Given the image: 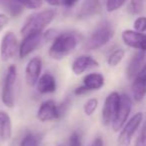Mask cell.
<instances>
[{"label":"cell","mask_w":146,"mask_h":146,"mask_svg":"<svg viewBox=\"0 0 146 146\" xmlns=\"http://www.w3.org/2000/svg\"><path fill=\"white\" fill-rule=\"evenodd\" d=\"M0 5L9 13V15L16 17L22 13L24 7L16 0H0Z\"/></svg>","instance_id":"cell-20"},{"label":"cell","mask_w":146,"mask_h":146,"mask_svg":"<svg viewBox=\"0 0 146 146\" xmlns=\"http://www.w3.org/2000/svg\"><path fill=\"white\" fill-rule=\"evenodd\" d=\"M41 69H42V60L39 57H33L28 61L25 68V81L30 87L36 85L40 78Z\"/></svg>","instance_id":"cell-12"},{"label":"cell","mask_w":146,"mask_h":146,"mask_svg":"<svg viewBox=\"0 0 146 146\" xmlns=\"http://www.w3.org/2000/svg\"><path fill=\"white\" fill-rule=\"evenodd\" d=\"M16 1L20 3L24 8L37 9L42 6V3L44 0H16Z\"/></svg>","instance_id":"cell-27"},{"label":"cell","mask_w":146,"mask_h":146,"mask_svg":"<svg viewBox=\"0 0 146 146\" xmlns=\"http://www.w3.org/2000/svg\"><path fill=\"white\" fill-rule=\"evenodd\" d=\"M50 6L53 7H72L79 0H44Z\"/></svg>","instance_id":"cell-24"},{"label":"cell","mask_w":146,"mask_h":146,"mask_svg":"<svg viewBox=\"0 0 146 146\" xmlns=\"http://www.w3.org/2000/svg\"><path fill=\"white\" fill-rule=\"evenodd\" d=\"M132 95L136 102L143 100L146 95V63L137 74L132 83Z\"/></svg>","instance_id":"cell-13"},{"label":"cell","mask_w":146,"mask_h":146,"mask_svg":"<svg viewBox=\"0 0 146 146\" xmlns=\"http://www.w3.org/2000/svg\"><path fill=\"white\" fill-rule=\"evenodd\" d=\"M146 5V0H130L127 6V11L131 15H137L144 10Z\"/></svg>","instance_id":"cell-21"},{"label":"cell","mask_w":146,"mask_h":146,"mask_svg":"<svg viewBox=\"0 0 146 146\" xmlns=\"http://www.w3.org/2000/svg\"><path fill=\"white\" fill-rule=\"evenodd\" d=\"M105 79L101 73L94 72L89 73L83 78V85L87 88L88 91H94V90H99L104 86Z\"/></svg>","instance_id":"cell-17"},{"label":"cell","mask_w":146,"mask_h":146,"mask_svg":"<svg viewBox=\"0 0 146 146\" xmlns=\"http://www.w3.org/2000/svg\"><path fill=\"white\" fill-rule=\"evenodd\" d=\"M89 146H103V140L101 137H96L94 138Z\"/></svg>","instance_id":"cell-33"},{"label":"cell","mask_w":146,"mask_h":146,"mask_svg":"<svg viewBox=\"0 0 146 146\" xmlns=\"http://www.w3.org/2000/svg\"><path fill=\"white\" fill-rule=\"evenodd\" d=\"M106 1H107V0H97V2L99 3L101 6H103V5L106 4Z\"/></svg>","instance_id":"cell-34"},{"label":"cell","mask_w":146,"mask_h":146,"mask_svg":"<svg viewBox=\"0 0 146 146\" xmlns=\"http://www.w3.org/2000/svg\"><path fill=\"white\" fill-rule=\"evenodd\" d=\"M114 36V28L111 23L104 21L97 26L84 44V49L87 51L97 50L106 45Z\"/></svg>","instance_id":"cell-3"},{"label":"cell","mask_w":146,"mask_h":146,"mask_svg":"<svg viewBox=\"0 0 146 146\" xmlns=\"http://www.w3.org/2000/svg\"><path fill=\"white\" fill-rule=\"evenodd\" d=\"M55 15L56 12L53 9H46L29 15L21 28L20 33L24 37L31 33L43 32V30L54 20Z\"/></svg>","instance_id":"cell-2"},{"label":"cell","mask_w":146,"mask_h":146,"mask_svg":"<svg viewBox=\"0 0 146 146\" xmlns=\"http://www.w3.org/2000/svg\"><path fill=\"white\" fill-rule=\"evenodd\" d=\"M97 67H99V63L89 55H81V56L77 57L71 65L72 72L75 75H81L86 71L97 68Z\"/></svg>","instance_id":"cell-14"},{"label":"cell","mask_w":146,"mask_h":146,"mask_svg":"<svg viewBox=\"0 0 146 146\" xmlns=\"http://www.w3.org/2000/svg\"><path fill=\"white\" fill-rule=\"evenodd\" d=\"M36 89L40 94H49L56 91V80L50 73H44L36 83Z\"/></svg>","instance_id":"cell-16"},{"label":"cell","mask_w":146,"mask_h":146,"mask_svg":"<svg viewBox=\"0 0 146 146\" xmlns=\"http://www.w3.org/2000/svg\"><path fill=\"white\" fill-rule=\"evenodd\" d=\"M17 79V68L15 65H10L7 68L6 75L3 81L1 90V101L6 107L13 108L15 104L14 86Z\"/></svg>","instance_id":"cell-4"},{"label":"cell","mask_w":146,"mask_h":146,"mask_svg":"<svg viewBox=\"0 0 146 146\" xmlns=\"http://www.w3.org/2000/svg\"><path fill=\"white\" fill-rule=\"evenodd\" d=\"M121 38L127 46L146 52V35L143 33L127 29L122 32Z\"/></svg>","instance_id":"cell-11"},{"label":"cell","mask_w":146,"mask_h":146,"mask_svg":"<svg viewBox=\"0 0 146 146\" xmlns=\"http://www.w3.org/2000/svg\"><path fill=\"white\" fill-rule=\"evenodd\" d=\"M87 92H89V91H88L87 88H86L84 85L79 86V87H77L75 90H74V94H75V95H83V94L87 93Z\"/></svg>","instance_id":"cell-32"},{"label":"cell","mask_w":146,"mask_h":146,"mask_svg":"<svg viewBox=\"0 0 146 146\" xmlns=\"http://www.w3.org/2000/svg\"><path fill=\"white\" fill-rule=\"evenodd\" d=\"M120 103V95L117 92H112L106 97L102 108V122L104 125L108 126L112 124L118 111Z\"/></svg>","instance_id":"cell-8"},{"label":"cell","mask_w":146,"mask_h":146,"mask_svg":"<svg viewBox=\"0 0 146 146\" xmlns=\"http://www.w3.org/2000/svg\"><path fill=\"white\" fill-rule=\"evenodd\" d=\"M97 106H98L97 98H90V99H88L83 105V111L85 113V115L91 116L95 112V110L97 109Z\"/></svg>","instance_id":"cell-23"},{"label":"cell","mask_w":146,"mask_h":146,"mask_svg":"<svg viewBox=\"0 0 146 146\" xmlns=\"http://www.w3.org/2000/svg\"><path fill=\"white\" fill-rule=\"evenodd\" d=\"M102 6L97 2V0H84L78 11V18H88L99 12Z\"/></svg>","instance_id":"cell-19"},{"label":"cell","mask_w":146,"mask_h":146,"mask_svg":"<svg viewBox=\"0 0 146 146\" xmlns=\"http://www.w3.org/2000/svg\"><path fill=\"white\" fill-rule=\"evenodd\" d=\"M132 109V100L127 94H122L120 95V103L118 107V111L112 122V128L115 132L122 129L127 119L129 117V114Z\"/></svg>","instance_id":"cell-6"},{"label":"cell","mask_w":146,"mask_h":146,"mask_svg":"<svg viewBox=\"0 0 146 146\" xmlns=\"http://www.w3.org/2000/svg\"><path fill=\"white\" fill-rule=\"evenodd\" d=\"M9 22V16L5 13H0V32L7 26Z\"/></svg>","instance_id":"cell-31"},{"label":"cell","mask_w":146,"mask_h":146,"mask_svg":"<svg viewBox=\"0 0 146 146\" xmlns=\"http://www.w3.org/2000/svg\"><path fill=\"white\" fill-rule=\"evenodd\" d=\"M62 115L61 107L56 105L54 100H45L39 106L37 111V119L40 122H50L57 120Z\"/></svg>","instance_id":"cell-9"},{"label":"cell","mask_w":146,"mask_h":146,"mask_svg":"<svg viewBox=\"0 0 146 146\" xmlns=\"http://www.w3.org/2000/svg\"><path fill=\"white\" fill-rule=\"evenodd\" d=\"M146 54L144 51H139L135 53L129 61V64L127 66L126 74L129 79H134L141 70V68L144 65V60H145Z\"/></svg>","instance_id":"cell-15"},{"label":"cell","mask_w":146,"mask_h":146,"mask_svg":"<svg viewBox=\"0 0 146 146\" xmlns=\"http://www.w3.org/2000/svg\"><path fill=\"white\" fill-rule=\"evenodd\" d=\"M135 146H146V122L142 127L141 132L136 140Z\"/></svg>","instance_id":"cell-29"},{"label":"cell","mask_w":146,"mask_h":146,"mask_svg":"<svg viewBox=\"0 0 146 146\" xmlns=\"http://www.w3.org/2000/svg\"><path fill=\"white\" fill-rule=\"evenodd\" d=\"M124 55H125V51L124 49H116L114 50L111 54L108 56L107 58V64L109 65L110 67H115L119 64L122 61V59L124 58Z\"/></svg>","instance_id":"cell-22"},{"label":"cell","mask_w":146,"mask_h":146,"mask_svg":"<svg viewBox=\"0 0 146 146\" xmlns=\"http://www.w3.org/2000/svg\"><path fill=\"white\" fill-rule=\"evenodd\" d=\"M69 143H70V146H82L81 138H80V135L77 132H73L71 134Z\"/></svg>","instance_id":"cell-30"},{"label":"cell","mask_w":146,"mask_h":146,"mask_svg":"<svg viewBox=\"0 0 146 146\" xmlns=\"http://www.w3.org/2000/svg\"><path fill=\"white\" fill-rule=\"evenodd\" d=\"M19 50L18 41L16 35L12 31H7L3 35L0 43V58L1 60L7 62L13 57H15L16 52Z\"/></svg>","instance_id":"cell-7"},{"label":"cell","mask_w":146,"mask_h":146,"mask_svg":"<svg viewBox=\"0 0 146 146\" xmlns=\"http://www.w3.org/2000/svg\"><path fill=\"white\" fill-rule=\"evenodd\" d=\"M78 36L73 32H64L57 35L53 40L48 55L51 59L61 60L68 56L78 45Z\"/></svg>","instance_id":"cell-1"},{"label":"cell","mask_w":146,"mask_h":146,"mask_svg":"<svg viewBox=\"0 0 146 146\" xmlns=\"http://www.w3.org/2000/svg\"><path fill=\"white\" fill-rule=\"evenodd\" d=\"M127 0H107L106 1V10L108 12H114V11L118 10L120 7H122Z\"/></svg>","instance_id":"cell-26"},{"label":"cell","mask_w":146,"mask_h":146,"mask_svg":"<svg viewBox=\"0 0 146 146\" xmlns=\"http://www.w3.org/2000/svg\"><path fill=\"white\" fill-rule=\"evenodd\" d=\"M12 137V121L8 113L0 111V138L2 141H8Z\"/></svg>","instance_id":"cell-18"},{"label":"cell","mask_w":146,"mask_h":146,"mask_svg":"<svg viewBox=\"0 0 146 146\" xmlns=\"http://www.w3.org/2000/svg\"><path fill=\"white\" fill-rule=\"evenodd\" d=\"M133 26L135 31H138V32H144L146 31V17L141 16L138 17L133 23Z\"/></svg>","instance_id":"cell-28"},{"label":"cell","mask_w":146,"mask_h":146,"mask_svg":"<svg viewBox=\"0 0 146 146\" xmlns=\"http://www.w3.org/2000/svg\"><path fill=\"white\" fill-rule=\"evenodd\" d=\"M143 120V114L141 112H138L135 115L131 117V119L128 120L125 123V125L122 127L121 131L119 133L117 139V145L118 146H129L131 143V139L133 137L134 133L138 127L141 124Z\"/></svg>","instance_id":"cell-5"},{"label":"cell","mask_w":146,"mask_h":146,"mask_svg":"<svg viewBox=\"0 0 146 146\" xmlns=\"http://www.w3.org/2000/svg\"><path fill=\"white\" fill-rule=\"evenodd\" d=\"M40 141L37 135L33 133H28L22 138L20 142V146H39Z\"/></svg>","instance_id":"cell-25"},{"label":"cell","mask_w":146,"mask_h":146,"mask_svg":"<svg viewBox=\"0 0 146 146\" xmlns=\"http://www.w3.org/2000/svg\"><path fill=\"white\" fill-rule=\"evenodd\" d=\"M43 37H44V33L43 32L31 33V34L24 36L22 42L19 45V50H18L19 57L21 59H23L26 56H28L30 53H32L40 45Z\"/></svg>","instance_id":"cell-10"}]
</instances>
